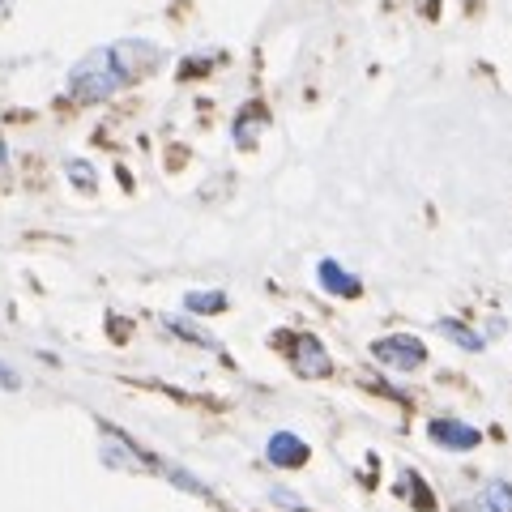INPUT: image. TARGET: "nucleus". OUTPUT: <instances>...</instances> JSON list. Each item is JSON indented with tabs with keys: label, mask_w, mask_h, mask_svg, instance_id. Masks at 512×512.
<instances>
[{
	"label": "nucleus",
	"mask_w": 512,
	"mask_h": 512,
	"mask_svg": "<svg viewBox=\"0 0 512 512\" xmlns=\"http://www.w3.org/2000/svg\"><path fill=\"white\" fill-rule=\"evenodd\" d=\"M163 60L158 47H146L141 39H120L111 47H94L90 56H82L69 73V94L77 103H103L111 94H120L128 82H137L146 69Z\"/></svg>",
	"instance_id": "obj_1"
},
{
	"label": "nucleus",
	"mask_w": 512,
	"mask_h": 512,
	"mask_svg": "<svg viewBox=\"0 0 512 512\" xmlns=\"http://www.w3.org/2000/svg\"><path fill=\"white\" fill-rule=\"evenodd\" d=\"M372 359L393 367V372H414V367L427 363V346L414 333H393V338L372 342Z\"/></svg>",
	"instance_id": "obj_2"
},
{
	"label": "nucleus",
	"mask_w": 512,
	"mask_h": 512,
	"mask_svg": "<svg viewBox=\"0 0 512 512\" xmlns=\"http://www.w3.org/2000/svg\"><path fill=\"white\" fill-rule=\"evenodd\" d=\"M282 342H286V355H291V363H295L299 376L320 380V376L333 372L329 350H325V342H320L316 333H291V338H282Z\"/></svg>",
	"instance_id": "obj_3"
},
{
	"label": "nucleus",
	"mask_w": 512,
	"mask_h": 512,
	"mask_svg": "<svg viewBox=\"0 0 512 512\" xmlns=\"http://www.w3.org/2000/svg\"><path fill=\"white\" fill-rule=\"evenodd\" d=\"M265 457L274 461L278 470H299V466H308V457H312V448L303 444L295 431H274L265 444Z\"/></svg>",
	"instance_id": "obj_4"
},
{
	"label": "nucleus",
	"mask_w": 512,
	"mask_h": 512,
	"mask_svg": "<svg viewBox=\"0 0 512 512\" xmlns=\"http://www.w3.org/2000/svg\"><path fill=\"white\" fill-rule=\"evenodd\" d=\"M427 436L436 444H444V448H453V453H470V448H478V440H483L478 436V427L461 423V419H431Z\"/></svg>",
	"instance_id": "obj_5"
},
{
	"label": "nucleus",
	"mask_w": 512,
	"mask_h": 512,
	"mask_svg": "<svg viewBox=\"0 0 512 512\" xmlns=\"http://www.w3.org/2000/svg\"><path fill=\"white\" fill-rule=\"evenodd\" d=\"M316 282H320V291L342 295V299H359L363 295V282L350 274V269H342L338 261H320L316 265Z\"/></svg>",
	"instance_id": "obj_6"
},
{
	"label": "nucleus",
	"mask_w": 512,
	"mask_h": 512,
	"mask_svg": "<svg viewBox=\"0 0 512 512\" xmlns=\"http://www.w3.org/2000/svg\"><path fill=\"white\" fill-rule=\"evenodd\" d=\"M265 124H269L265 107H261V103H248V111L235 120V141H239V146H256V137H261Z\"/></svg>",
	"instance_id": "obj_7"
},
{
	"label": "nucleus",
	"mask_w": 512,
	"mask_h": 512,
	"mask_svg": "<svg viewBox=\"0 0 512 512\" xmlns=\"http://www.w3.org/2000/svg\"><path fill=\"white\" fill-rule=\"evenodd\" d=\"M184 308L192 316H214V312H227V295H222V291H188Z\"/></svg>",
	"instance_id": "obj_8"
},
{
	"label": "nucleus",
	"mask_w": 512,
	"mask_h": 512,
	"mask_svg": "<svg viewBox=\"0 0 512 512\" xmlns=\"http://www.w3.org/2000/svg\"><path fill=\"white\" fill-rule=\"evenodd\" d=\"M440 333H444L448 342H457L461 350H470V355H474V350H483V346H487V342L478 338L474 329H466V325H461V320H440Z\"/></svg>",
	"instance_id": "obj_9"
},
{
	"label": "nucleus",
	"mask_w": 512,
	"mask_h": 512,
	"mask_svg": "<svg viewBox=\"0 0 512 512\" xmlns=\"http://www.w3.org/2000/svg\"><path fill=\"white\" fill-rule=\"evenodd\" d=\"M483 504H487V512H512V487L504 478H491L483 491Z\"/></svg>",
	"instance_id": "obj_10"
},
{
	"label": "nucleus",
	"mask_w": 512,
	"mask_h": 512,
	"mask_svg": "<svg viewBox=\"0 0 512 512\" xmlns=\"http://www.w3.org/2000/svg\"><path fill=\"white\" fill-rule=\"evenodd\" d=\"M64 171H69V180L82 192H94V184H99V180H94V167L86 163V158H69V167H64Z\"/></svg>",
	"instance_id": "obj_11"
},
{
	"label": "nucleus",
	"mask_w": 512,
	"mask_h": 512,
	"mask_svg": "<svg viewBox=\"0 0 512 512\" xmlns=\"http://www.w3.org/2000/svg\"><path fill=\"white\" fill-rule=\"evenodd\" d=\"M167 329H175V333H180V338H192V342H197V346H218L214 338H205V333H201V329H192V325H184V320H167Z\"/></svg>",
	"instance_id": "obj_12"
},
{
	"label": "nucleus",
	"mask_w": 512,
	"mask_h": 512,
	"mask_svg": "<svg viewBox=\"0 0 512 512\" xmlns=\"http://www.w3.org/2000/svg\"><path fill=\"white\" fill-rule=\"evenodd\" d=\"M0 389H9V393H13V389H22V376L13 372V367H9L5 359H0Z\"/></svg>",
	"instance_id": "obj_13"
},
{
	"label": "nucleus",
	"mask_w": 512,
	"mask_h": 512,
	"mask_svg": "<svg viewBox=\"0 0 512 512\" xmlns=\"http://www.w3.org/2000/svg\"><path fill=\"white\" fill-rule=\"evenodd\" d=\"M111 440H116V444H124V448H133V444H128V436H116V431H111ZM103 457L111 461V466H124V457H120V453H111V448H107Z\"/></svg>",
	"instance_id": "obj_14"
}]
</instances>
